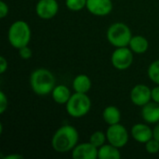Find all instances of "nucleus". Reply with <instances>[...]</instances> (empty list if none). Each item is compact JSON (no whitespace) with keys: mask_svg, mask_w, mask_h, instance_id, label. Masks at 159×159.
Segmentation results:
<instances>
[{"mask_svg":"<svg viewBox=\"0 0 159 159\" xmlns=\"http://www.w3.org/2000/svg\"><path fill=\"white\" fill-rule=\"evenodd\" d=\"M79 134L77 129L71 125H64L59 128L52 136L51 146L60 154L72 152L77 145Z\"/></svg>","mask_w":159,"mask_h":159,"instance_id":"f257e3e1","label":"nucleus"},{"mask_svg":"<svg viewBox=\"0 0 159 159\" xmlns=\"http://www.w3.org/2000/svg\"><path fill=\"white\" fill-rule=\"evenodd\" d=\"M30 86L36 95L45 96L52 92L56 86V80L49 70L38 68L31 74Z\"/></svg>","mask_w":159,"mask_h":159,"instance_id":"f03ea898","label":"nucleus"},{"mask_svg":"<svg viewBox=\"0 0 159 159\" xmlns=\"http://www.w3.org/2000/svg\"><path fill=\"white\" fill-rule=\"evenodd\" d=\"M31 29L29 24L24 20L14 21L8 29L7 39L9 44L17 49L28 46L31 40Z\"/></svg>","mask_w":159,"mask_h":159,"instance_id":"7ed1b4c3","label":"nucleus"},{"mask_svg":"<svg viewBox=\"0 0 159 159\" xmlns=\"http://www.w3.org/2000/svg\"><path fill=\"white\" fill-rule=\"evenodd\" d=\"M107 40L116 48L129 47L130 39L132 38L131 30L123 22H115L110 25L107 30Z\"/></svg>","mask_w":159,"mask_h":159,"instance_id":"20e7f679","label":"nucleus"},{"mask_svg":"<svg viewBox=\"0 0 159 159\" xmlns=\"http://www.w3.org/2000/svg\"><path fill=\"white\" fill-rule=\"evenodd\" d=\"M66 111L74 118H80L88 115L91 108V101L87 93L75 92L67 102Z\"/></svg>","mask_w":159,"mask_h":159,"instance_id":"39448f33","label":"nucleus"},{"mask_svg":"<svg viewBox=\"0 0 159 159\" xmlns=\"http://www.w3.org/2000/svg\"><path fill=\"white\" fill-rule=\"evenodd\" d=\"M107 142L117 148H123L129 142V132L120 123L111 125L106 130Z\"/></svg>","mask_w":159,"mask_h":159,"instance_id":"423d86ee","label":"nucleus"},{"mask_svg":"<svg viewBox=\"0 0 159 159\" xmlns=\"http://www.w3.org/2000/svg\"><path fill=\"white\" fill-rule=\"evenodd\" d=\"M133 51L128 47L116 48L111 56L112 65L116 69L120 71L127 70L128 68H129L133 62Z\"/></svg>","mask_w":159,"mask_h":159,"instance_id":"0eeeda50","label":"nucleus"},{"mask_svg":"<svg viewBox=\"0 0 159 159\" xmlns=\"http://www.w3.org/2000/svg\"><path fill=\"white\" fill-rule=\"evenodd\" d=\"M152 100V89L144 85L138 84L134 86L130 91V101L137 106H144Z\"/></svg>","mask_w":159,"mask_h":159,"instance_id":"6e6552de","label":"nucleus"},{"mask_svg":"<svg viewBox=\"0 0 159 159\" xmlns=\"http://www.w3.org/2000/svg\"><path fill=\"white\" fill-rule=\"evenodd\" d=\"M59 11V4L56 0H39L35 6V12L42 20L54 18Z\"/></svg>","mask_w":159,"mask_h":159,"instance_id":"1a4fd4ad","label":"nucleus"},{"mask_svg":"<svg viewBox=\"0 0 159 159\" xmlns=\"http://www.w3.org/2000/svg\"><path fill=\"white\" fill-rule=\"evenodd\" d=\"M86 7L92 15L102 17L112 12L113 2L112 0H87Z\"/></svg>","mask_w":159,"mask_h":159,"instance_id":"9d476101","label":"nucleus"},{"mask_svg":"<svg viewBox=\"0 0 159 159\" xmlns=\"http://www.w3.org/2000/svg\"><path fill=\"white\" fill-rule=\"evenodd\" d=\"M98 151L99 149L89 142L77 143L72 151V157L74 159H96L98 158Z\"/></svg>","mask_w":159,"mask_h":159,"instance_id":"9b49d317","label":"nucleus"},{"mask_svg":"<svg viewBox=\"0 0 159 159\" xmlns=\"http://www.w3.org/2000/svg\"><path fill=\"white\" fill-rule=\"evenodd\" d=\"M131 137L140 143H146L149 140L154 138L153 129L146 124H135L130 129Z\"/></svg>","mask_w":159,"mask_h":159,"instance_id":"f8f14e48","label":"nucleus"},{"mask_svg":"<svg viewBox=\"0 0 159 159\" xmlns=\"http://www.w3.org/2000/svg\"><path fill=\"white\" fill-rule=\"evenodd\" d=\"M142 116L149 124L159 122V104L157 102H148L142 108Z\"/></svg>","mask_w":159,"mask_h":159,"instance_id":"ddd939ff","label":"nucleus"},{"mask_svg":"<svg viewBox=\"0 0 159 159\" xmlns=\"http://www.w3.org/2000/svg\"><path fill=\"white\" fill-rule=\"evenodd\" d=\"M51 95L53 101L58 104H66L72 96L69 88L66 87L65 85L55 86V88L51 92Z\"/></svg>","mask_w":159,"mask_h":159,"instance_id":"4468645a","label":"nucleus"},{"mask_svg":"<svg viewBox=\"0 0 159 159\" xmlns=\"http://www.w3.org/2000/svg\"><path fill=\"white\" fill-rule=\"evenodd\" d=\"M73 89L75 92L88 93L91 89V80L89 75L85 74L76 75L73 81Z\"/></svg>","mask_w":159,"mask_h":159,"instance_id":"2eb2a0df","label":"nucleus"},{"mask_svg":"<svg viewBox=\"0 0 159 159\" xmlns=\"http://www.w3.org/2000/svg\"><path fill=\"white\" fill-rule=\"evenodd\" d=\"M129 48L133 51V53L143 54L147 51L149 48V42L143 35H134L130 39Z\"/></svg>","mask_w":159,"mask_h":159,"instance_id":"dca6fc26","label":"nucleus"},{"mask_svg":"<svg viewBox=\"0 0 159 159\" xmlns=\"http://www.w3.org/2000/svg\"><path fill=\"white\" fill-rule=\"evenodd\" d=\"M102 118L104 122L109 126L118 124L121 120V113L116 106L109 105L103 110Z\"/></svg>","mask_w":159,"mask_h":159,"instance_id":"f3484780","label":"nucleus"},{"mask_svg":"<svg viewBox=\"0 0 159 159\" xmlns=\"http://www.w3.org/2000/svg\"><path fill=\"white\" fill-rule=\"evenodd\" d=\"M121 154L119 148L112 145L111 143L103 144L99 148L98 158L99 159H119Z\"/></svg>","mask_w":159,"mask_h":159,"instance_id":"a211bd4d","label":"nucleus"},{"mask_svg":"<svg viewBox=\"0 0 159 159\" xmlns=\"http://www.w3.org/2000/svg\"><path fill=\"white\" fill-rule=\"evenodd\" d=\"M106 141H107L106 133H104L101 130H97V131L93 132L89 137V143H92L94 146H96L98 149L101 146H102L103 144H105Z\"/></svg>","mask_w":159,"mask_h":159,"instance_id":"6ab92c4d","label":"nucleus"},{"mask_svg":"<svg viewBox=\"0 0 159 159\" xmlns=\"http://www.w3.org/2000/svg\"><path fill=\"white\" fill-rule=\"evenodd\" d=\"M147 74L152 82L159 85V60L153 61L149 65Z\"/></svg>","mask_w":159,"mask_h":159,"instance_id":"aec40b11","label":"nucleus"},{"mask_svg":"<svg viewBox=\"0 0 159 159\" xmlns=\"http://www.w3.org/2000/svg\"><path fill=\"white\" fill-rule=\"evenodd\" d=\"M65 5L71 11H80L87 6V0H65Z\"/></svg>","mask_w":159,"mask_h":159,"instance_id":"412c9836","label":"nucleus"},{"mask_svg":"<svg viewBox=\"0 0 159 159\" xmlns=\"http://www.w3.org/2000/svg\"><path fill=\"white\" fill-rule=\"evenodd\" d=\"M145 151L150 155H156L159 152V142L155 138L149 140L146 143H144Z\"/></svg>","mask_w":159,"mask_h":159,"instance_id":"4be33fe9","label":"nucleus"},{"mask_svg":"<svg viewBox=\"0 0 159 159\" xmlns=\"http://www.w3.org/2000/svg\"><path fill=\"white\" fill-rule=\"evenodd\" d=\"M19 50V55L21 59L23 60H29L32 58V55H33V52H32V49L28 47V46H25V47H22L20 48Z\"/></svg>","mask_w":159,"mask_h":159,"instance_id":"5701e85b","label":"nucleus"},{"mask_svg":"<svg viewBox=\"0 0 159 159\" xmlns=\"http://www.w3.org/2000/svg\"><path fill=\"white\" fill-rule=\"evenodd\" d=\"M8 102L6 94L3 91H0V114H4L7 109Z\"/></svg>","mask_w":159,"mask_h":159,"instance_id":"b1692460","label":"nucleus"},{"mask_svg":"<svg viewBox=\"0 0 159 159\" xmlns=\"http://www.w3.org/2000/svg\"><path fill=\"white\" fill-rule=\"evenodd\" d=\"M7 14H8V6L4 1H0V18L4 19Z\"/></svg>","mask_w":159,"mask_h":159,"instance_id":"393cba45","label":"nucleus"},{"mask_svg":"<svg viewBox=\"0 0 159 159\" xmlns=\"http://www.w3.org/2000/svg\"><path fill=\"white\" fill-rule=\"evenodd\" d=\"M7 70V61L4 56L0 57V74L3 75Z\"/></svg>","mask_w":159,"mask_h":159,"instance_id":"a878e982","label":"nucleus"},{"mask_svg":"<svg viewBox=\"0 0 159 159\" xmlns=\"http://www.w3.org/2000/svg\"><path fill=\"white\" fill-rule=\"evenodd\" d=\"M152 100L159 104V85L152 89Z\"/></svg>","mask_w":159,"mask_h":159,"instance_id":"bb28decb","label":"nucleus"},{"mask_svg":"<svg viewBox=\"0 0 159 159\" xmlns=\"http://www.w3.org/2000/svg\"><path fill=\"white\" fill-rule=\"evenodd\" d=\"M23 157L21 155L19 154H11V155H7L6 157H3V159H22Z\"/></svg>","mask_w":159,"mask_h":159,"instance_id":"cd10ccee","label":"nucleus"},{"mask_svg":"<svg viewBox=\"0 0 159 159\" xmlns=\"http://www.w3.org/2000/svg\"><path fill=\"white\" fill-rule=\"evenodd\" d=\"M153 133H154V138L159 142V122L157 123V126L153 129Z\"/></svg>","mask_w":159,"mask_h":159,"instance_id":"c85d7f7f","label":"nucleus"}]
</instances>
